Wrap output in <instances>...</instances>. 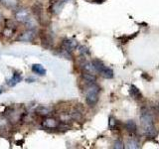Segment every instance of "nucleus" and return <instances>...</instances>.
I'll return each mask as SVG.
<instances>
[{"instance_id":"4468645a","label":"nucleus","mask_w":159,"mask_h":149,"mask_svg":"<svg viewBox=\"0 0 159 149\" xmlns=\"http://www.w3.org/2000/svg\"><path fill=\"white\" fill-rule=\"evenodd\" d=\"M94 69H96L97 73H99L102 70V68L104 67V64L101 61V60H93V61L92 62Z\"/></svg>"},{"instance_id":"6e6552de","label":"nucleus","mask_w":159,"mask_h":149,"mask_svg":"<svg viewBox=\"0 0 159 149\" xmlns=\"http://www.w3.org/2000/svg\"><path fill=\"white\" fill-rule=\"evenodd\" d=\"M22 81V77H21V74H19L18 73H15L13 74V76L11 79H7V84L9 87H14V86H16V84L18 83H20Z\"/></svg>"},{"instance_id":"6ab92c4d","label":"nucleus","mask_w":159,"mask_h":149,"mask_svg":"<svg viewBox=\"0 0 159 149\" xmlns=\"http://www.w3.org/2000/svg\"><path fill=\"white\" fill-rule=\"evenodd\" d=\"M130 94L132 96V97H134V98H141L140 92H139V89L136 87H134V86L130 87Z\"/></svg>"},{"instance_id":"f03ea898","label":"nucleus","mask_w":159,"mask_h":149,"mask_svg":"<svg viewBox=\"0 0 159 149\" xmlns=\"http://www.w3.org/2000/svg\"><path fill=\"white\" fill-rule=\"evenodd\" d=\"M99 92H101V88L96 83L88 84L86 89H84V93H86V101L89 106H93L98 102Z\"/></svg>"},{"instance_id":"b1692460","label":"nucleus","mask_w":159,"mask_h":149,"mask_svg":"<svg viewBox=\"0 0 159 149\" xmlns=\"http://www.w3.org/2000/svg\"><path fill=\"white\" fill-rule=\"evenodd\" d=\"M116 119H114L113 117H111L109 118V127H111V129H113L114 127H116Z\"/></svg>"},{"instance_id":"f3484780","label":"nucleus","mask_w":159,"mask_h":149,"mask_svg":"<svg viewBox=\"0 0 159 149\" xmlns=\"http://www.w3.org/2000/svg\"><path fill=\"white\" fill-rule=\"evenodd\" d=\"M126 146H127V148H130V149H137V148H139V143L137 140L132 138V139H129L127 141Z\"/></svg>"},{"instance_id":"ddd939ff","label":"nucleus","mask_w":159,"mask_h":149,"mask_svg":"<svg viewBox=\"0 0 159 149\" xmlns=\"http://www.w3.org/2000/svg\"><path fill=\"white\" fill-rule=\"evenodd\" d=\"M63 4H64V2L61 1V0H60V1H58V2H56V3H54V4L52 5V7H51V11H52L54 14H58L60 11H61Z\"/></svg>"},{"instance_id":"393cba45","label":"nucleus","mask_w":159,"mask_h":149,"mask_svg":"<svg viewBox=\"0 0 159 149\" xmlns=\"http://www.w3.org/2000/svg\"><path fill=\"white\" fill-rule=\"evenodd\" d=\"M3 21V16H2V14L0 13V23H1Z\"/></svg>"},{"instance_id":"f257e3e1","label":"nucleus","mask_w":159,"mask_h":149,"mask_svg":"<svg viewBox=\"0 0 159 149\" xmlns=\"http://www.w3.org/2000/svg\"><path fill=\"white\" fill-rule=\"evenodd\" d=\"M140 120H141V124H142L144 133H145L146 135L149 137H155L156 134H157V131H156L155 127H154L152 114L148 111H144L141 114Z\"/></svg>"},{"instance_id":"dca6fc26","label":"nucleus","mask_w":159,"mask_h":149,"mask_svg":"<svg viewBox=\"0 0 159 149\" xmlns=\"http://www.w3.org/2000/svg\"><path fill=\"white\" fill-rule=\"evenodd\" d=\"M83 78L84 79V82H87L88 84H91V83H94V82H96V77H94V74H92L84 73L83 74Z\"/></svg>"},{"instance_id":"39448f33","label":"nucleus","mask_w":159,"mask_h":149,"mask_svg":"<svg viewBox=\"0 0 159 149\" xmlns=\"http://www.w3.org/2000/svg\"><path fill=\"white\" fill-rule=\"evenodd\" d=\"M35 31L32 29H29L27 31L23 32L20 36L18 37L19 41H22V42H32L34 38H35Z\"/></svg>"},{"instance_id":"bb28decb","label":"nucleus","mask_w":159,"mask_h":149,"mask_svg":"<svg viewBox=\"0 0 159 149\" xmlns=\"http://www.w3.org/2000/svg\"><path fill=\"white\" fill-rule=\"evenodd\" d=\"M94 1H98V3H102L103 0H94Z\"/></svg>"},{"instance_id":"423d86ee","label":"nucleus","mask_w":159,"mask_h":149,"mask_svg":"<svg viewBox=\"0 0 159 149\" xmlns=\"http://www.w3.org/2000/svg\"><path fill=\"white\" fill-rule=\"evenodd\" d=\"M59 125H60L59 122L53 117H47V118H45L44 121H43V126L46 127V128H49V129L58 128Z\"/></svg>"},{"instance_id":"a211bd4d","label":"nucleus","mask_w":159,"mask_h":149,"mask_svg":"<svg viewBox=\"0 0 159 149\" xmlns=\"http://www.w3.org/2000/svg\"><path fill=\"white\" fill-rule=\"evenodd\" d=\"M9 126V119L5 117H0V130H5Z\"/></svg>"},{"instance_id":"cd10ccee","label":"nucleus","mask_w":159,"mask_h":149,"mask_svg":"<svg viewBox=\"0 0 159 149\" xmlns=\"http://www.w3.org/2000/svg\"><path fill=\"white\" fill-rule=\"evenodd\" d=\"M61 1H63V2L65 3V2H67V1H68V0H61Z\"/></svg>"},{"instance_id":"9d476101","label":"nucleus","mask_w":159,"mask_h":149,"mask_svg":"<svg viewBox=\"0 0 159 149\" xmlns=\"http://www.w3.org/2000/svg\"><path fill=\"white\" fill-rule=\"evenodd\" d=\"M83 69H84V73H89V74H94L97 73L96 69H94L92 62H84L83 64Z\"/></svg>"},{"instance_id":"a878e982","label":"nucleus","mask_w":159,"mask_h":149,"mask_svg":"<svg viewBox=\"0 0 159 149\" xmlns=\"http://www.w3.org/2000/svg\"><path fill=\"white\" fill-rule=\"evenodd\" d=\"M4 92V89H3V87H0V94H1L2 93Z\"/></svg>"},{"instance_id":"0eeeda50","label":"nucleus","mask_w":159,"mask_h":149,"mask_svg":"<svg viewBox=\"0 0 159 149\" xmlns=\"http://www.w3.org/2000/svg\"><path fill=\"white\" fill-rule=\"evenodd\" d=\"M52 111L53 109L51 107L40 106L36 108V113L38 115H41V116H48L52 113Z\"/></svg>"},{"instance_id":"1a4fd4ad","label":"nucleus","mask_w":159,"mask_h":149,"mask_svg":"<svg viewBox=\"0 0 159 149\" xmlns=\"http://www.w3.org/2000/svg\"><path fill=\"white\" fill-rule=\"evenodd\" d=\"M0 3H1L3 6L10 8V9H16L18 6V0H0Z\"/></svg>"},{"instance_id":"7ed1b4c3","label":"nucleus","mask_w":159,"mask_h":149,"mask_svg":"<svg viewBox=\"0 0 159 149\" xmlns=\"http://www.w3.org/2000/svg\"><path fill=\"white\" fill-rule=\"evenodd\" d=\"M15 18L18 22L20 23H24L26 24L30 19V13L27 9L25 8H21V9H18L16 10V12H15Z\"/></svg>"},{"instance_id":"4be33fe9","label":"nucleus","mask_w":159,"mask_h":149,"mask_svg":"<svg viewBox=\"0 0 159 149\" xmlns=\"http://www.w3.org/2000/svg\"><path fill=\"white\" fill-rule=\"evenodd\" d=\"M71 117L75 119V120H80L82 118V115L79 111H74L73 113H71Z\"/></svg>"},{"instance_id":"aec40b11","label":"nucleus","mask_w":159,"mask_h":149,"mask_svg":"<svg viewBox=\"0 0 159 149\" xmlns=\"http://www.w3.org/2000/svg\"><path fill=\"white\" fill-rule=\"evenodd\" d=\"M5 28H8V29H11V30H16L17 29V26L15 22L13 20H6V22H5Z\"/></svg>"},{"instance_id":"2eb2a0df","label":"nucleus","mask_w":159,"mask_h":149,"mask_svg":"<svg viewBox=\"0 0 159 149\" xmlns=\"http://www.w3.org/2000/svg\"><path fill=\"white\" fill-rule=\"evenodd\" d=\"M125 127L129 132H135L136 131V124L133 120H127L125 123Z\"/></svg>"},{"instance_id":"9b49d317","label":"nucleus","mask_w":159,"mask_h":149,"mask_svg":"<svg viewBox=\"0 0 159 149\" xmlns=\"http://www.w3.org/2000/svg\"><path fill=\"white\" fill-rule=\"evenodd\" d=\"M98 74H101V76L103 77V78H106V79H111V78H113V71L111 68H107L106 66L102 68V70Z\"/></svg>"},{"instance_id":"f8f14e48","label":"nucleus","mask_w":159,"mask_h":149,"mask_svg":"<svg viewBox=\"0 0 159 149\" xmlns=\"http://www.w3.org/2000/svg\"><path fill=\"white\" fill-rule=\"evenodd\" d=\"M32 71L33 73L37 74H40V76H44L45 74H46V70L43 68L42 65L40 64H35L32 66Z\"/></svg>"},{"instance_id":"20e7f679","label":"nucleus","mask_w":159,"mask_h":149,"mask_svg":"<svg viewBox=\"0 0 159 149\" xmlns=\"http://www.w3.org/2000/svg\"><path fill=\"white\" fill-rule=\"evenodd\" d=\"M78 46V43L77 41H75V40H72V39H66L64 40L63 43H62V48L65 52H72L73 50H75Z\"/></svg>"},{"instance_id":"5701e85b","label":"nucleus","mask_w":159,"mask_h":149,"mask_svg":"<svg viewBox=\"0 0 159 149\" xmlns=\"http://www.w3.org/2000/svg\"><path fill=\"white\" fill-rule=\"evenodd\" d=\"M124 146H123V143L121 141H119V140H116V142H114V145H113V148H116V149H122Z\"/></svg>"},{"instance_id":"412c9836","label":"nucleus","mask_w":159,"mask_h":149,"mask_svg":"<svg viewBox=\"0 0 159 149\" xmlns=\"http://www.w3.org/2000/svg\"><path fill=\"white\" fill-rule=\"evenodd\" d=\"M79 52H80V54H81V55H83V56H86V55H89V49L87 47H84V46H81V47H80Z\"/></svg>"}]
</instances>
